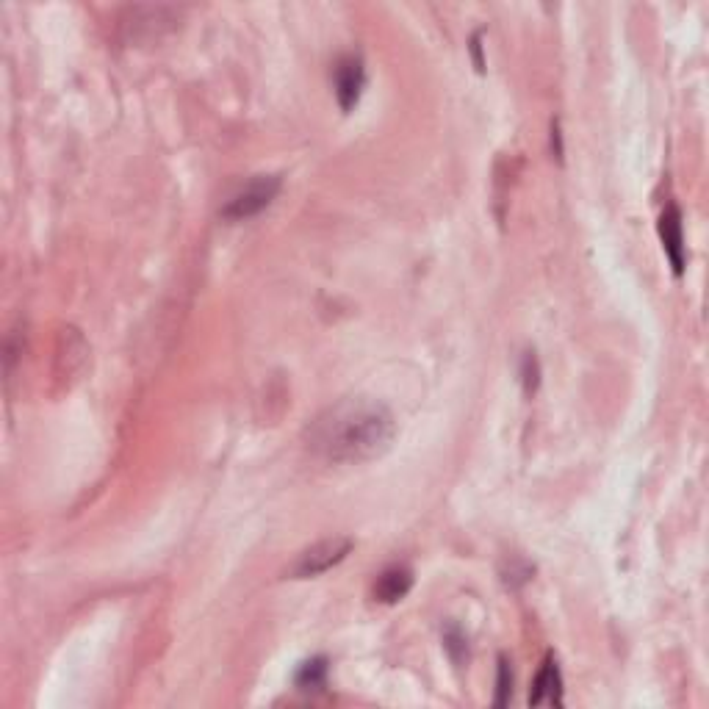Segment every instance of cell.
Segmentation results:
<instances>
[{
  "instance_id": "1",
  "label": "cell",
  "mask_w": 709,
  "mask_h": 709,
  "mask_svg": "<svg viewBox=\"0 0 709 709\" xmlns=\"http://www.w3.org/2000/svg\"><path fill=\"white\" fill-rule=\"evenodd\" d=\"M397 438V419L383 402L347 397L322 410L308 427V446L327 463H369L383 457Z\"/></svg>"
},
{
  "instance_id": "2",
  "label": "cell",
  "mask_w": 709,
  "mask_h": 709,
  "mask_svg": "<svg viewBox=\"0 0 709 709\" xmlns=\"http://www.w3.org/2000/svg\"><path fill=\"white\" fill-rule=\"evenodd\" d=\"M280 175H258L253 181L247 183L239 194H233L228 200V205L222 208V217L230 219V222H241V219L258 217L261 211H266L272 200L280 192Z\"/></svg>"
},
{
  "instance_id": "3",
  "label": "cell",
  "mask_w": 709,
  "mask_h": 709,
  "mask_svg": "<svg viewBox=\"0 0 709 709\" xmlns=\"http://www.w3.org/2000/svg\"><path fill=\"white\" fill-rule=\"evenodd\" d=\"M349 552H352V541L344 538V535L313 543L311 549H305V552L300 554V560L294 563L291 574L297 579L319 577V574H325L330 568H336L338 563H344Z\"/></svg>"
},
{
  "instance_id": "4",
  "label": "cell",
  "mask_w": 709,
  "mask_h": 709,
  "mask_svg": "<svg viewBox=\"0 0 709 709\" xmlns=\"http://www.w3.org/2000/svg\"><path fill=\"white\" fill-rule=\"evenodd\" d=\"M660 239L665 255L671 261L676 277L685 272V230H682V214L676 205H668L660 217Z\"/></svg>"
},
{
  "instance_id": "5",
  "label": "cell",
  "mask_w": 709,
  "mask_h": 709,
  "mask_svg": "<svg viewBox=\"0 0 709 709\" xmlns=\"http://www.w3.org/2000/svg\"><path fill=\"white\" fill-rule=\"evenodd\" d=\"M366 86V70L361 59H341L336 67V97L344 111L355 109Z\"/></svg>"
},
{
  "instance_id": "6",
  "label": "cell",
  "mask_w": 709,
  "mask_h": 709,
  "mask_svg": "<svg viewBox=\"0 0 709 709\" xmlns=\"http://www.w3.org/2000/svg\"><path fill=\"white\" fill-rule=\"evenodd\" d=\"M529 704L532 707H560L563 704V676L554 657H546L541 665V671L532 682V693H529Z\"/></svg>"
},
{
  "instance_id": "7",
  "label": "cell",
  "mask_w": 709,
  "mask_h": 709,
  "mask_svg": "<svg viewBox=\"0 0 709 709\" xmlns=\"http://www.w3.org/2000/svg\"><path fill=\"white\" fill-rule=\"evenodd\" d=\"M410 588H413V571L405 565H394L374 582V599L383 604H397L408 596Z\"/></svg>"
},
{
  "instance_id": "8",
  "label": "cell",
  "mask_w": 709,
  "mask_h": 709,
  "mask_svg": "<svg viewBox=\"0 0 709 709\" xmlns=\"http://www.w3.org/2000/svg\"><path fill=\"white\" fill-rule=\"evenodd\" d=\"M294 682L302 690H316L327 682V660L325 657H316V660L302 662V668L294 676Z\"/></svg>"
},
{
  "instance_id": "9",
  "label": "cell",
  "mask_w": 709,
  "mask_h": 709,
  "mask_svg": "<svg viewBox=\"0 0 709 709\" xmlns=\"http://www.w3.org/2000/svg\"><path fill=\"white\" fill-rule=\"evenodd\" d=\"M510 696H513V671L502 657L499 660V679H496V707H505Z\"/></svg>"
},
{
  "instance_id": "10",
  "label": "cell",
  "mask_w": 709,
  "mask_h": 709,
  "mask_svg": "<svg viewBox=\"0 0 709 709\" xmlns=\"http://www.w3.org/2000/svg\"><path fill=\"white\" fill-rule=\"evenodd\" d=\"M444 643H446V651L452 654V660L455 662L463 660V654H466V637H463V632H460L457 626H449V629H446Z\"/></svg>"
}]
</instances>
